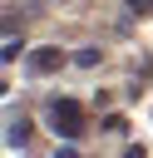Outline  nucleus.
<instances>
[{
    "label": "nucleus",
    "mask_w": 153,
    "mask_h": 158,
    "mask_svg": "<svg viewBox=\"0 0 153 158\" xmlns=\"http://www.w3.org/2000/svg\"><path fill=\"white\" fill-rule=\"evenodd\" d=\"M25 69H30V74H54V69H64V49L39 44V49H30V54H25Z\"/></svg>",
    "instance_id": "2"
},
{
    "label": "nucleus",
    "mask_w": 153,
    "mask_h": 158,
    "mask_svg": "<svg viewBox=\"0 0 153 158\" xmlns=\"http://www.w3.org/2000/svg\"><path fill=\"white\" fill-rule=\"evenodd\" d=\"M44 114H49V128H54L59 138H79V133L89 128V123H84V109H79L74 99H54Z\"/></svg>",
    "instance_id": "1"
},
{
    "label": "nucleus",
    "mask_w": 153,
    "mask_h": 158,
    "mask_svg": "<svg viewBox=\"0 0 153 158\" xmlns=\"http://www.w3.org/2000/svg\"><path fill=\"white\" fill-rule=\"evenodd\" d=\"M54 158H84V153H74V148H59V153H54Z\"/></svg>",
    "instance_id": "6"
},
{
    "label": "nucleus",
    "mask_w": 153,
    "mask_h": 158,
    "mask_svg": "<svg viewBox=\"0 0 153 158\" xmlns=\"http://www.w3.org/2000/svg\"><path fill=\"white\" fill-rule=\"evenodd\" d=\"M99 59H104V54H99V49H94V44H89V49H79V54H74V64H79V69H94V64H99Z\"/></svg>",
    "instance_id": "3"
},
{
    "label": "nucleus",
    "mask_w": 153,
    "mask_h": 158,
    "mask_svg": "<svg viewBox=\"0 0 153 158\" xmlns=\"http://www.w3.org/2000/svg\"><path fill=\"white\" fill-rule=\"evenodd\" d=\"M25 138H30V123H10V148H20Z\"/></svg>",
    "instance_id": "4"
},
{
    "label": "nucleus",
    "mask_w": 153,
    "mask_h": 158,
    "mask_svg": "<svg viewBox=\"0 0 153 158\" xmlns=\"http://www.w3.org/2000/svg\"><path fill=\"white\" fill-rule=\"evenodd\" d=\"M123 158H143V148H128V153H123Z\"/></svg>",
    "instance_id": "7"
},
{
    "label": "nucleus",
    "mask_w": 153,
    "mask_h": 158,
    "mask_svg": "<svg viewBox=\"0 0 153 158\" xmlns=\"http://www.w3.org/2000/svg\"><path fill=\"white\" fill-rule=\"evenodd\" d=\"M128 10L133 15H153V0H128Z\"/></svg>",
    "instance_id": "5"
}]
</instances>
